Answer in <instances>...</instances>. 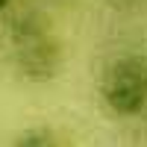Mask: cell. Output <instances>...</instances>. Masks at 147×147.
Wrapping results in <instances>:
<instances>
[{
  "instance_id": "obj_1",
  "label": "cell",
  "mask_w": 147,
  "mask_h": 147,
  "mask_svg": "<svg viewBox=\"0 0 147 147\" xmlns=\"http://www.w3.org/2000/svg\"><path fill=\"white\" fill-rule=\"evenodd\" d=\"M9 47L18 74L30 82H50L62 71V44L38 18H18L9 27Z\"/></svg>"
},
{
  "instance_id": "obj_4",
  "label": "cell",
  "mask_w": 147,
  "mask_h": 147,
  "mask_svg": "<svg viewBox=\"0 0 147 147\" xmlns=\"http://www.w3.org/2000/svg\"><path fill=\"white\" fill-rule=\"evenodd\" d=\"M112 6H136V0H109Z\"/></svg>"
},
{
  "instance_id": "obj_5",
  "label": "cell",
  "mask_w": 147,
  "mask_h": 147,
  "mask_svg": "<svg viewBox=\"0 0 147 147\" xmlns=\"http://www.w3.org/2000/svg\"><path fill=\"white\" fill-rule=\"evenodd\" d=\"M9 3H12V0H0V12H6V9H9Z\"/></svg>"
},
{
  "instance_id": "obj_3",
  "label": "cell",
  "mask_w": 147,
  "mask_h": 147,
  "mask_svg": "<svg viewBox=\"0 0 147 147\" xmlns=\"http://www.w3.org/2000/svg\"><path fill=\"white\" fill-rule=\"evenodd\" d=\"M15 147H62L59 144V138L53 136L50 129H44V127H32V129H24Z\"/></svg>"
},
{
  "instance_id": "obj_6",
  "label": "cell",
  "mask_w": 147,
  "mask_h": 147,
  "mask_svg": "<svg viewBox=\"0 0 147 147\" xmlns=\"http://www.w3.org/2000/svg\"><path fill=\"white\" fill-rule=\"evenodd\" d=\"M136 3H147V0H136Z\"/></svg>"
},
{
  "instance_id": "obj_2",
  "label": "cell",
  "mask_w": 147,
  "mask_h": 147,
  "mask_svg": "<svg viewBox=\"0 0 147 147\" xmlns=\"http://www.w3.org/2000/svg\"><path fill=\"white\" fill-rule=\"evenodd\" d=\"M100 97L118 118H136L147 109V65L136 56H124L103 71Z\"/></svg>"
}]
</instances>
